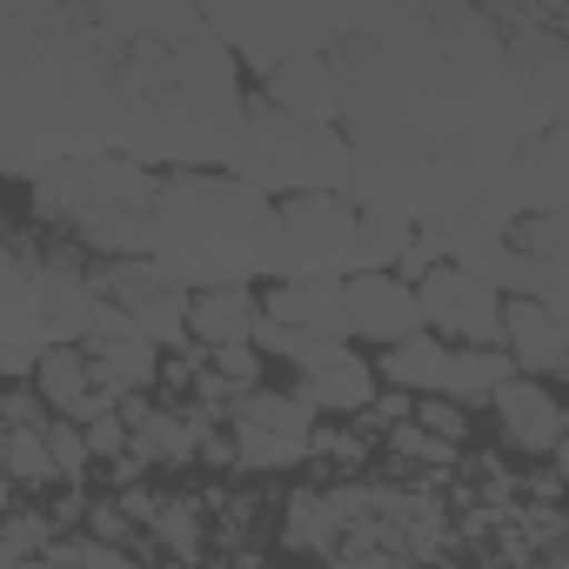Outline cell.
I'll return each mask as SVG.
<instances>
[{
    "mask_svg": "<svg viewBox=\"0 0 569 569\" xmlns=\"http://www.w3.org/2000/svg\"><path fill=\"white\" fill-rule=\"evenodd\" d=\"M0 476H8L14 489H34V496H41V489H61L41 429H8V442H0Z\"/></svg>",
    "mask_w": 569,
    "mask_h": 569,
    "instance_id": "cell-14",
    "label": "cell"
},
{
    "mask_svg": "<svg viewBox=\"0 0 569 569\" xmlns=\"http://www.w3.org/2000/svg\"><path fill=\"white\" fill-rule=\"evenodd\" d=\"M409 422H416L422 436H436V442H449V449H462V442H469V409H456L449 396H416V409H409Z\"/></svg>",
    "mask_w": 569,
    "mask_h": 569,
    "instance_id": "cell-17",
    "label": "cell"
},
{
    "mask_svg": "<svg viewBox=\"0 0 569 569\" xmlns=\"http://www.w3.org/2000/svg\"><path fill=\"white\" fill-rule=\"evenodd\" d=\"M336 542H342V529H336L322 489H289V496H281V549H289V556H322V562H329Z\"/></svg>",
    "mask_w": 569,
    "mask_h": 569,
    "instance_id": "cell-12",
    "label": "cell"
},
{
    "mask_svg": "<svg viewBox=\"0 0 569 569\" xmlns=\"http://www.w3.org/2000/svg\"><path fill=\"white\" fill-rule=\"evenodd\" d=\"M296 108V114H329L336 108V68L322 54H289L281 68H268V108Z\"/></svg>",
    "mask_w": 569,
    "mask_h": 569,
    "instance_id": "cell-11",
    "label": "cell"
},
{
    "mask_svg": "<svg viewBox=\"0 0 569 569\" xmlns=\"http://www.w3.org/2000/svg\"><path fill=\"white\" fill-rule=\"evenodd\" d=\"M496 349L509 356V369L516 376H556L562 369V356H569V322L556 316V309H542V302H529V296H509L502 302V336H496Z\"/></svg>",
    "mask_w": 569,
    "mask_h": 569,
    "instance_id": "cell-5",
    "label": "cell"
},
{
    "mask_svg": "<svg viewBox=\"0 0 569 569\" xmlns=\"http://www.w3.org/2000/svg\"><path fill=\"white\" fill-rule=\"evenodd\" d=\"M261 316L296 329V336H322V342H349V316H342V274H296L274 281L261 296Z\"/></svg>",
    "mask_w": 569,
    "mask_h": 569,
    "instance_id": "cell-6",
    "label": "cell"
},
{
    "mask_svg": "<svg viewBox=\"0 0 569 569\" xmlns=\"http://www.w3.org/2000/svg\"><path fill=\"white\" fill-rule=\"evenodd\" d=\"M442 362H449V342H436L429 329H416L409 342L382 349V362H376V389H402V396H436V389H442Z\"/></svg>",
    "mask_w": 569,
    "mask_h": 569,
    "instance_id": "cell-9",
    "label": "cell"
},
{
    "mask_svg": "<svg viewBox=\"0 0 569 569\" xmlns=\"http://www.w3.org/2000/svg\"><path fill=\"white\" fill-rule=\"evenodd\" d=\"M516 254H529V261H562L569 254V234H562V214L556 208H529V214H516V234H502Z\"/></svg>",
    "mask_w": 569,
    "mask_h": 569,
    "instance_id": "cell-15",
    "label": "cell"
},
{
    "mask_svg": "<svg viewBox=\"0 0 569 569\" xmlns=\"http://www.w3.org/2000/svg\"><path fill=\"white\" fill-rule=\"evenodd\" d=\"M141 542H154L161 562H194L201 569V556H208V516H201V502L194 496H161V509L148 516Z\"/></svg>",
    "mask_w": 569,
    "mask_h": 569,
    "instance_id": "cell-10",
    "label": "cell"
},
{
    "mask_svg": "<svg viewBox=\"0 0 569 569\" xmlns=\"http://www.w3.org/2000/svg\"><path fill=\"white\" fill-rule=\"evenodd\" d=\"M81 442H88V462H121V456H128V422H121V409L88 416V422H81Z\"/></svg>",
    "mask_w": 569,
    "mask_h": 569,
    "instance_id": "cell-21",
    "label": "cell"
},
{
    "mask_svg": "<svg viewBox=\"0 0 569 569\" xmlns=\"http://www.w3.org/2000/svg\"><path fill=\"white\" fill-rule=\"evenodd\" d=\"M489 409H496L502 449H516V456H529V462H562V429H569V416H562V402H556L549 382L509 376V382L489 396Z\"/></svg>",
    "mask_w": 569,
    "mask_h": 569,
    "instance_id": "cell-3",
    "label": "cell"
},
{
    "mask_svg": "<svg viewBox=\"0 0 569 569\" xmlns=\"http://www.w3.org/2000/svg\"><path fill=\"white\" fill-rule=\"evenodd\" d=\"M228 442H234V469H296L309 462V436H316V416L289 396V389H248L234 409H228Z\"/></svg>",
    "mask_w": 569,
    "mask_h": 569,
    "instance_id": "cell-1",
    "label": "cell"
},
{
    "mask_svg": "<svg viewBox=\"0 0 569 569\" xmlns=\"http://www.w3.org/2000/svg\"><path fill=\"white\" fill-rule=\"evenodd\" d=\"M509 376H516V369H509L502 349H449V362H442V389H436V396H449L456 409H476V402H489Z\"/></svg>",
    "mask_w": 569,
    "mask_h": 569,
    "instance_id": "cell-13",
    "label": "cell"
},
{
    "mask_svg": "<svg viewBox=\"0 0 569 569\" xmlns=\"http://www.w3.org/2000/svg\"><path fill=\"white\" fill-rule=\"evenodd\" d=\"M81 536H94V542H108V549H128V556H141V549H148V542H141V529L121 516V502H88Z\"/></svg>",
    "mask_w": 569,
    "mask_h": 569,
    "instance_id": "cell-20",
    "label": "cell"
},
{
    "mask_svg": "<svg viewBox=\"0 0 569 569\" xmlns=\"http://www.w3.org/2000/svg\"><path fill=\"white\" fill-rule=\"evenodd\" d=\"M261 322V296L248 281H221V289H194L188 302V342L194 349H234Z\"/></svg>",
    "mask_w": 569,
    "mask_h": 569,
    "instance_id": "cell-8",
    "label": "cell"
},
{
    "mask_svg": "<svg viewBox=\"0 0 569 569\" xmlns=\"http://www.w3.org/2000/svg\"><path fill=\"white\" fill-rule=\"evenodd\" d=\"M21 569H61V562H48V556H34V562H21Z\"/></svg>",
    "mask_w": 569,
    "mask_h": 569,
    "instance_id": "cell-25",
    "label": "cell"
},
{
    "mask_svg": "<svg viewBox=\"0 0 569 569\" xmlns=\"http://www.w3.org/2000/svg\"><path fill=\"white\" fill-rule=\"evenodd\" d=\"M41 442H48L54 482H61V489H81V482H88V442H81V422L48 416V422H41Z\"/></svg>",
    "mask_w": 569,
    "mask_h": 569,
    "instance_id": "cell-16",
    "label": "cell"
},
{
    "mask_svg": "<svg viewBox=\"0 0 569 569\" xmlns=\"http://www.w3.org/2000/svg\"><path fill=\"white\" fill-rule=\"evenodd\" d=\"M194 462H208V469H234V442H228V429H214V436H201V449H194Z\"/></svg>",
    "mask_w": 569,
    "mask_h": 569,
    "instance_id": "cell-23",
    "label": "cell"
},
{
    "mask_svg": "<svg viewBox=\"0 0 569 569\" xmlns=\"http://www.w3.org/2000/svg\"><path fill=\"white\" fill-rule=\"evenodd\" d=\"M442 569H456V562H442Z\"/></svg>",
    "mask_w": 569,
    "mask_h": 569,
    "instance_id": "cell-27",
    "label": "cell"
},
{
    "mask_svg": "<svg viewBox=\"0 0 569 569\" xmlns=\"http://www.w3.org/2000/svg\"><path fill=\"white\" fill-rule=\"evenodd\" d=\"M416 316L449 349H496V336H502V296L449 261L416 281Z\"/></svg>",
    "mask_w": 569,
    "mask_h": 569,
    "instance_id": "cell-2",
    "label": "cell"
},
{
    "mask_svg": "<svg viewBox=\"0 0 569 569\" xmlns=\"http://www.w3.org/2000/svg\"><path fill=\"white\" fill-rule=\"evenodd\" d=\"M41 422H48V409H41V396L28 382L0 389V429H41Z\"/></svg>",
    "mask_w": 569,
    "mask_h": 569,
    "instance_id": "cell-22",
    "label": "cell"
},
{
    "mask_svg": "<svg viewBox=\"0 0 569 569\" xmlns=\"http://www.w3.org/2000/svg\"><path fill=\"white\" fill-rule=\"evenodd\" d=\"M28 389H34V396H41V409H48V416H61V422H88V416L114 409V402L88 382V356H81V342H48V349L34 356Z\"/></svg>",
    "mask_w": 569,
    "mask_h": 569,
    "instance_id": "cell-7",
    "label": "cell"
},
{
    "mask_svg": "<svg viewBox=\"0 0 569 569\" xmlns=\"http://www.w3.org/2000/svg\"><path fill=\"white\" fill-rule=\"evenodd\" d=\"M309 462H329V469L356 476V469L369 462V436H362V429H322V422H316V436H309Z\"/></svg>",
    "mask_w": 569,
    "mask_h": 569,
    "instance_id": "cell-18",
    "label": "cell"
},
{
    "mask_svg": "<svg viewBox=\"0 0 569 569\" xmlns=\"http://www.w3.org/2000/svg\"><path fill=\"white\" fill-rule=\"evenodd\" d=\"M0 442H8V429H0Z\"/></svg>",
    "mask_w": 569,
    "mask_h": 569,
    "instance_id": "cell-26",
    "label": "cell"
},
{
    "mask_svg": "<svg viewBox=\"0 0 569 569\" xmlns=\"http://www.w3.org/2000/svg\"><path fill=\"white\" fill-rule=\"evenodd\" d=\"M342 316H349V342H376V349H396L422 329L416 289L396 274H342Z\"/></svg>",
    "mask_w": 569,
    "mask_h": 569,
    "instance_id": "cell-4",
    "label": "cell"
},
{
    "mask_svg": "<svg viewBox=\"0 0 569 569\" xmlns=\"http://www.w3.org/2000/svg\"><path fill=\"white\" fill-rule=\"evenodd\" d=\"M208 376L241 402L248 389H261V356H254L248 342H234V349H208Z\"/></svg>",
    "mask_w": 569,
    "mask_h": 569,
    "instance_id": "cell-19",
    "label": "cell"
},
{
    "mask_svg": "<svg viewBox=\"0 0 569 569\" xmlns=\"http://www.w3.org/2000/svg\"><path fill=\"white\" fill-rule=\"evenodd\" d=\"M14 496H21V489H14L8 476H0V522H8V516H14Z\"/></svg>",
    "mask_w": 569,
    "mask_h": 569,
    "instance_id": "cell-24",
    "label": "cell"
}]
</instances>
